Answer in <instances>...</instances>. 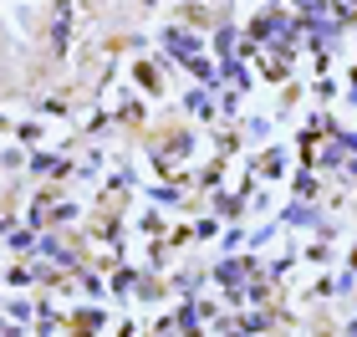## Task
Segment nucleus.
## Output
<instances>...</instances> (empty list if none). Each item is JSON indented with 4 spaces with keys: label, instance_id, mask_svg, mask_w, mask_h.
<instances>
[{
    "label": "nucleus",
    "instance_id": "f03ea898",
    "mask_svg": "<svg viewBox=\"0 0 357 337\" xmlns=\"http://www.w3.org/2000/svg\"><path fill=\"white\" fill-rule=\"evenodd\" d=\"M189 107L199 112V118H209V98H204V92H194V98H189Z\"/></svg>",
    "mask_w": 357,
    "mask_h": 337
},
{
    "label": "nucleus",
    "instance_id": "f257e3e1",
    "mask_svg": "<svg viewBox=\"0 0 357 337\" xmlns=\"http://www.w3.org/2000/svg\"><path fill=\"white\" fill-rule=\"evenodd\" d=\"M164 41H169V52H174V57H194V36H189V31H169Z\"/></svg>",
    "mask_w": 357,
    "mask_h": 337
}]
</instances>
